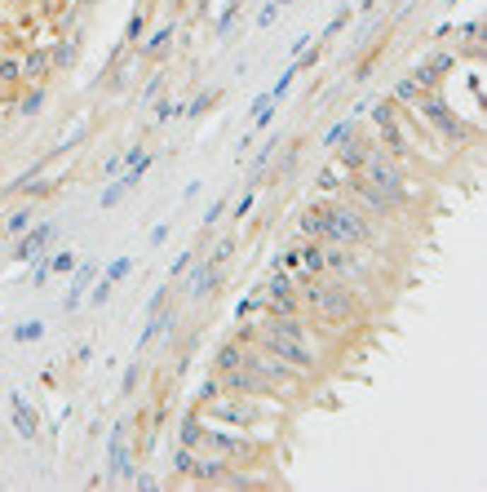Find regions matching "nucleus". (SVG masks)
<instances>
[{"instance_id": "obj_13", "label": "nucleus", "mask_w": 487, "mask_h": 492, "mask_svg": "<svg viewBox=\"0 0 487 492\" xmlns=\"http://www.w3.org/2000/svg\"><path fill=\"white\" fill-rule=\"evenodd\" d=\"M18 426H23V435H36V421H31V413L18 404Z\"/></svg>"}, {"instance_id": "obj_9", "label": "nucleus", "mask_w": 487, "mask_h": 492, "mask_svg": "<svg viewBox=\"0 0 487 492\" xmlns=\"http://www.w3.org/2000/svg\"><path fill=\"white\" fill-rule=\"evenodd\" d=\"M350 134H355V116H350V120H341V124H332L328 134H324V146H341Z\"/></svg>"}, {"instance_id": "obj_4", "label": "nucleus", "mask_w": 487, "mask_h": 492, "mask_svg": "<svg viewBox=\"0 0 487 492\" xmlns=\"http://www.w3.org/2000/svg\"><path fill=\"white\" fill-rule=\"evenodd\" d=\"M129 271H133V257H115L111 266H107V275H102V284L93 288V302H107V293H111L115 284H120V280H124Z\"/></svg>"}, {"instance_id": "obj_7", "label": "nucleus", "mask_w": 487, "mask_h": 492, "mask_svg": "<svg viewBox=\"0 0 487 492\" xmlns=\"http://www.w3.org/2000/svg\"><path fill=\"white\" fill-rule=\"evenodd\" d=\"M213 417L240 421V426H253V421H257V408H230V404H217V408H213Z\"/></svg>"}, {"instance_id": "obj_11", "label": "nucleus", "mask_w": 487, "mask_h": 492, "mask_svg": "<svg viewBox=\"0 0 487 492\" xmlns=\"http://www.w3.org/2000/svg\"><path fill=\"white\" fill-rule=\"evenodd\" d=\"M129 191V182H124V177H120V182H111L107 191H102V200H98V204H102V209H111V204H120V195Z\"/></svg>"}, {"instance_id": "obj_3", "label": "nucleus", "mask_w": 487, "mask_h": 492, "mask_svg": "<svg viewBox=\"0 0 487 492\" xmlns=\"http://www.w3.org/2000/svg\"><path fill=\"white\" fill-rule=\"evenodd\" d=\"M266 288H271V293H266V302H262V306H271L275 315H288V310H293V280L275 275V280L266 284Z\"/></svg>"}, {"instance_id": "obj_2", "label": "nucleus", "mask_w": 487, "mask_h": 492, "mask_svg": "<svg viewBox=\"0 0 487 492\" xmlns=\"http://www.w3.org/2000/svg\"><path fill=\"white\" fill-rule=\"evenodd\" d=\"M195 448H209L217 457H230V462H248V457H257V448L248 444V439H235V435H222V430H204V426H199V444Z\"/></svg>"}, {"instance_id": "obj_14", "label": "nucleus", "mask_w": 487, "mask_h": 492, "mask_svg": "<svg viewBox=\"0 0 487 492\" xmlns=\"http://www.w3.org/2000/svg\"><path fill=\"white\" fill-rule=\"evenodd\" d=\"M213 98H217V93H213V89H209V93H199V98H195V107H191V111H187V116H199V111H204V107H209V102H213Z\"/></svg>"}, {"instance_id": "obj_12", "label": "nucleus", "mask_w": 487, "mask_h": 492, "mask_svg": "<svg viewBox=\"0 0 487 492\" xmlns=\"http://www.w3.org/2000/svg\"><path fill=\"white\" fill-rule=\"evenodd\" d=\"M253 310H262V298H244L240 306H235V315L244 320V315H253Z\"/></svg>"}, {"instance_id": "obj_1", "label": "nucleus", "mask_w": 487, "mask_h": 492, "mask_svg": "<svg viewBox=\"0 0 487 492\" xmlns=\"http://www.w3.org/2000/svg\"><path fill=\"white\" fill-rule=\"evenodd\" d=\"M301 231L319 235V240H332V244L368 240V226L359 222V213H350V209H310L306 218H301Z\"/></svg>"}, {"instance_id": "obj_8", "label": "nucleus", "mask_w": 487, "mask_h": 492, "mask_svg": "<svg viewBox=\"0 0 487 492\" xmlns=\"http://www.w3.org/2000/svg\"><path fill=\"white\" fill-rule=\"evenodd\" d=\"M49 235H54V226H49V222H45V226H36V231H31V235L18 244V257H31V253H36V249H40V244H45Z\"/></svg>"}, {"instance_id": "obj_5", "label": "nucleus", "mask_w": 487, "mask_h": 492, "mask_svg": "<svg viewBox=\"0 0 487 492\" xmlns=\"http://www.w3.org/2000/svg\"><path fill=\"white\" fill-rule=\"evenodd\" d=\"M129 474V452H124V426L111 430V479H124Z\"/></svg>"}, {"instance_id": "obj_10", "label": "nucleus", "mask_w": 487, "mask_h": 492, "mask_svg": "<svg viewBox=\"0 0 487 492\" xmlns=\"http://www.w3.org/2000/svg\"><path fill=\"white\" fill-rule=\"evenodd\" d=\"M235 364H244V355H240V346H222V355H217V368H222V373H230Z\"/></svg>"}, {"instance_id": "obj_6", "label": "nucleus", "mask_w": 487, "mask_h": 492, "mask_svg": "<svg viewBox=\"0 0 487 492\" xmlns=\"http://www.w3.org/2000/svg\"><path fill=\"white\" fill-rule=\"evenodd\" d=\"M93 275H98V266H93V262H85V266H80V275H76V284H71V293H66V310L80 306V298H85V284L93 280Z\"/></svg>"}, {"instance_id": "obj_15", "label": "nucleus", "mask_w": 487, "mask_h": 492, "mask_svg": "<svg viewBox=\"0 0 487 492\" xmlns=\"http://www.w3.org/2000/svg\"><path fill=\"white\" fill-rule=\"evenodd\" d=\"M18 337H23V341H31V337H40V324H27V328H18Z\"/></svg>"}]
</instances>
